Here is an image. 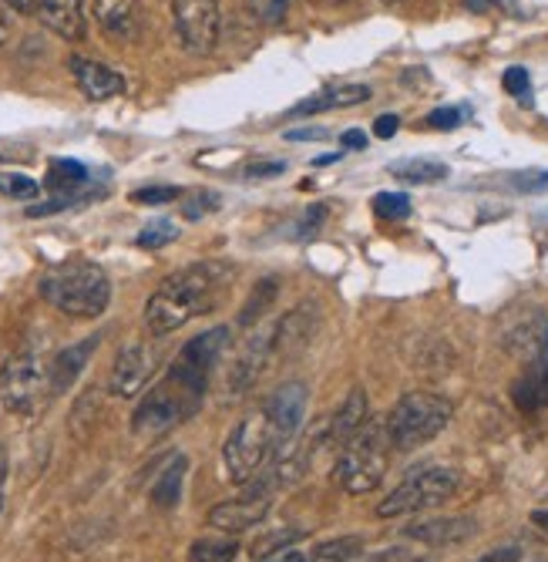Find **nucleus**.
Instances as JSON below:
<instances>
[{"label":"nucleus","instance_id":"50","mask_svg":"<svg viewBox=\"0 0 548 562\" xmlns=\"http://www.w3.org/2000/svg\"><path fill=\"white\" fill-rule=\"evenodd\" d=\"M387 4H397V0H387Z\"/></svg>","mask_w":548,"mask_h":562},{"label":"nucleus","instance_id":"4","mask_svg":"<svg viewBox=\"0 0 548 562\" xmlns=\"http://www.w3.org/2000/svg\"><path fill=\"white\" fill-rule=\"evenodd\" d=\"M452 415L455 404L447 397L434 391H411L390 407V415L384 422H387L390 445L397 451H414L431 438H437L447 428V422H452Z\"/></svg>","mask_w":548,"mask_h":562},{"label":"nucleus","instance_id":"35","mask_svg":"<svg viewBox=\"0 0 548 562\" xmlns=\"http://www.w3.org/2000/svg\"><path fill=\"white\" fill-rule=\"evenodd\" d=\"M307 532H300V529H283V532H276V536H270V539H260L256 546H253V552H256V559H263V555H270V552H276V549H286V546H293V542H300Z\"/></svg>","mask_w":548,"mask_h":562},{"label":"nucleus","instance_id":"8","mask_svg":"<svg viewBox=\"0 0 548 562\" xmlns=\"http://www.w3.org/2000/svg\"><path fill=\"white\" fill-rule=\"evenodd\" d=\"M52 394V378L47 368L41 364L37 353H14L11 361L0 368V404L11 415H34L41 412L44 397Z\"/></svg>","mask_w":548,"mask_h":562},{"label":"nucleus","instance_id":"17","mask_svg":"<svg viewBox=\"0 0 548 562\" xmlns=\"http://www.w3.org/2000/svg\"><path fill=\"white\" fill-rule=\"evenodd\" d=\"M94 21L115 41H135L141 27L138 0H94Z\"/></svg>","mask_w":548,"mask_h":562},{"label":"nucleus","instance_id":"16","mask_svg":"<svg viewBox=\"0 0 548 562\" xmlns=\"http://www.w3.org/2000/svg\"><path fill=\"white\" fill-rule=\"evenodd\" d=\"M98 344H102V337H84L71 347H65L52 364H47V378H52V394H65L78 378L81 371L88 368L91 353L98 350Z\"/></svg>","mask_w":548,"mask_h":562},{"label":"nucleus","instance_id":"34","mask_svg":"<svg viewBox=\"0 0 548 562\" xmlns=\"http://www.w3.org/2000/svg\"><path fill=\"white\" fill-rule=\"evenodd\" d=\"M219 210V195L216 192H195L189 202H182V213L185 220H203L206 213Z\"/></svg>","mask_w":548,"mask_h":562},{"label":"nucleus","instance_id":"10","mask_svg":"<svg viewBox=\"0 0 548 562\" xmlns=\"http://www.w3.org/2000/svg\"><path fill=\"white\" fill-rule=\"evenodd\" d=\"M276 485H279V479L273 475V479L256 482L253 488L242 492L239 498H229V502L216 505L213 513H209V526L219 529V532H246V529L260 526L270 516V508H273Z\"/></svg>","mask_w":548,"mask_h":562},{"label":"nucleus","instance_id":"46","mask_svg":"<svg viewBox=\"0 0 548 562\" xmlns=\"http://www.w3.org/2000/svg\"><path fill=\"white\" fill-rule=\"evenodd\" d=\"M0 4L18 11V14H34L37 18V0H0Z\"/></svg>","mask_w":548,"mask_h":562},{"label":"nucleus","instance_id":"24","mask_svg":"<svg viewBox=\"0 0 548 562\" xmlns=\"http://www.w3.org/2000/svg\"><path fill=\"white\" fill-rule=\"evenodd\" d=\"M390 176L401 182H411V186H434L452 176V169L444 162H431V159H404V162L390 166Z\"/></svg>","mask_w":548,"mask_h":562},{"label":"nucleus","instance_id":"43","mask_svg":"<svg viewBox=\"0 0 548 562\" xmlns=\"http://www.w3.org/2000/svg\"><path fill=\"white\" fill-rule=\"evenodd\" d=\"M323 216H327V206L310 210V213H307V220L300 223V233H296V236H310V233H317V229H320V223H323Z\"/></svg>","mask_w":548,"mask_h":562},{"label":"nucleus","instance_id":"14","mask_svg":"<svg viewBox=\"0 0 548 562\" xmlns=\"http://www.w3.org/2000/svg\"><path fill=\"white\" fill-rule=\"evenodd\" d=\"M276 353V340H273V330H263V334H253L246 340L242 353L236 357V364L229 371V387L232 391H246L260 381V374L266 371L270 357Z\"/></svg>","mask_w":548,"mask_h":562},{"label":"nucleus","instance_id":"7","mask_svg":"<svg viewBox=\"0 0 548 562\" xmlns=\"http://www.w3.org/2000/svg\"><path fill=\"white\" fill-rule=\"evenodd\" d=\"M455 492H458V472L455 469H437V465L418 469L377 505V516L380 519L414 516V513H424V508L447 502Z\"/></svg>","mask_w":548,"mask_h":562},{"label":"nucleus","instance_id":"13","mask_svg":"<svg viewBox=\"0 0 548 562\" xmlns=\"http://www.w3.org/2000/svg\"><path fill=\"white\" fill-rule=\"evenodd\" d=\"M152 374H156V350L145 344H132L115 357L109 387L115 397H135L138 391H145L148 381H152Z\"/></svg>","mask_w":548,"mask_h":562},{"label":"nucleus","instance_id":"25","mask_svg":"<svg viewBox=\"0 0 548 562\" xmlns=\"http://www.w3.org/2000/svg\"><path fill=\"white\" fill-rule=\"evenodd\" d=\"M88 182V169L75 159H55L47 169V189H55L65 199H81L78 189Z\"/></svg>","mask_w":548,"mask_h":562},{"label":"nucleus","instance_id":"1","mask_svg":"<svg viewBox=\"0 0 548 562\" xmlns=\"http://www.w3.org/2000/svg\"><path fill=\"white\" fill-rule=\"evenodd\" d=\"M226 280H229V267L216 260L172 273L169 280H162V286L152 296H148L145 327L156 337H165L185 327L189 321L209 314L226 290Z\"/></svg>","mask_w":548,"mask_h":562},{"label":"nucleus","instance_id":"31","mask_svg":"<svg viewBox=\"0 0 548 562\" xmlns=\"http://www.w3.org/2000/svg\"><path fill=\"white\" fill-rule=\"evenodd\" d=\"M128 199L135 202V206H165V202L182 199V189H175V186H145V189H135Z\"/></svg>","mask_w":548,"mask_h":562},{"label":"nucleus","instance_id":"26","mask_svg":"<svg viewBox=\"0 0 548 562\" xmlns=\"http://www.w3.org/2000/svg\"><path fill=\"white\" fill-rule=\"evenodd\" d=\"M239 546L226 536H206L189 546V562H236Z\"/></svg>","mask_w":548,"mask_h":562},{"label":"nucleus","instance_id":"23","mask_svg":"<svg viewBox=\"0 0 548 562\" xmlns=\"http://www.w3.org/2000/svg\"><path fill=\"white\" fill-rule=\"evenodd\" d=\"M185 469H189V458L175 454L172 462L159 472L156 485H152V502L159 508H175L182 502V482H185Z\"/></svg>","mask_w":548,"mask_h":562},{"label":"nucleus","instance_id":"28","mask_svg":"<svg viewBox=\"0 0 548 562\" xmlns=\"http://www.w3.org/2000/svg\"><path fill=\"white\" fill-rule=\"evenodd\" d=\"M175 239H179V226L172 220H156V223H148L138 233V246L141 249H162V246H169Z\"/></svg>","mask_w":548,"mask_h":562},{"label":"nucleus","instance_id":"42","mask_svg":"<svg viewBox=\"0 0 548 562\" xmlns=\"http://www.w3.org/2000/svg\"><path fill=\"white\" fill-rule=\"evenodd\" d=\"M397 128H401V119H397V115H380V119L374 122V135H377V138H393Z\"/></svg>","mask_w":548,"mask_h":562},{"label":"nucleus","instance_id":"6","mask_svg":"<svg viewBox=\"0 0 548 562\" xmlns=\"http://www.w3.org/2000/svg\"><path fill=\"white\" fill-rule=\"evenodd\" d=\"M276 451L279 445H276V431H273L266 407L256 415H246L222 445V465H226L229 482H239V485L253 482L260 469L266 465V458Z\"/></svg>","mask_w":548,"mask_h":562},{"label":"nucleus","instance_id":"9","mask_svg":"<svg viewBox=\"0 0 548 562\" xmlns=\"http://www.w3.org/2000/svg\"><path fill=\"white\" fill-rule=\"evenodd\" d=\"M172 21L189 55H213L219 44V0H175Z\"/></svg>","mask_w":548,"mask_h":562},{"label":"nucleus","instance_id":"45","mask_svg":"<svg viewBox=\"0 0 548 562\" xmlns=\"http://www.w3.org/2000/svg\"><path fill=\"white\" fill-rule=\"evenodd\" d=\"M286 138L289 142H320V138H327V128H293V132H286Z\"/></svg>","mask_w":548,"mask_h":562},{"label":"nucleus","instance_id":"30","mask_svg":"<svg viewBox=\"0 0 548 562\" xmlns=\"http://www.w3.org/2000/svg\"><path fill=\"white\" fill-rule=\"evenodd\" d=\"M357 552H361V539H333V542H323L310 555V562H351Z\"/></svg>","mask_w":548,"mask_h":562},{"label":"nucleus","instance_id":"44","mask_svg":"<svg viewBox=\"0 0 548 562\" xmlns=\"http://www.w3.org/2000/svg\"><path fill=\"white\" fill-rule=\"evenodd\" d=\"M340 148H351V151H361V148H367V135H364V132H357V128H351V132H343V135H340Z\"/></svg>","mask_w":548,"mask_h":562},{"label":"nucleus","instance_id":"40","mask_svg":"<svg viewBox=\"0 0 548 562\" xmlns=\"http://www.w3.org/2000/svg\"><path fill=\"white\" fill-rule=\"evenodd\" d=\"M475 562H522V549H518V546H502V549L484 552V555L475 559Z\"/></svg>","mask_w":548,"mask_h":562},{"label":"nucleus","instance_id":"19","mask_svg":"<svg viewBox=\"0 0 548 562\" xmlns=\"http://www.w3.org/2000/svg\"><path fill=\"white\" fill-rule=\"evenodd\" d=\"M370 418V404H367V394L361 387H354L351 394H346V401L336 407V415L327 418L330 422V445H343V441H351Z\"/></svg>","mask_w":548,"mask_h":562},{"label":"nucleus","instance_id":"15","mask_svg":"<svg viewBox=\"0 0 548 562\" xmlns=\"http://www.w3.org/2000/svg\"><path fill=\"white\" fill-rule=\"evenodd\" d=\"M68 68H71V75H75L81 94L91 98V101H109V98H115V94L125 91V78H122L118 71H112L109 65H102V61L71 58Z\"/></svg>","mask_w":548,"mask_h":562},{"label":"nucleus","instance_id":"3","mask_svg":"<svg viewBox=\"0 0 548 562\" xmlns=\"http://www.w3.org/2000/svg\"><path fill=\"white\" fill-rule=\"evenodd\" d=\"M390 435L387 422L367 418V425L351 438L343 441L336 451V485L346 495H367L384 482L387 472V458H390Z\"/></svg>","mask_w":548,"mask_h":562},{"label":"nucleus","instance_id":"37","mask_svg":"<svg viewBox=\"0 0 548 562\" xmlns=\"http://www.w3.org/2000/svg\"><path fill=\"white\" fill-rule=\"evenodd\" d=\"M461 122H465L461 109H437L427 115V128H434V132H455Z\"/></svg>","mask_w":548,"mask_h":562},{"label":"nucleus","instance_id":"2","mask_svg":"<svg viewBox=\"0 0 548 562\" xmlns=\"http://www.w3.org/2000/svg\"><path fill=\"white\" fill-rule=\"evenodd\" d=\"M41 296L65 317L94 321L109 311L112 283H109V273L98 263L71 260V263H61L52 273L41 277Z\"/></svg>","mask_w":548,"mask_h":562},{"label":"nucleus","instance_id":"5","mask_svg":"<svg viewBox=\"0 0 548 562\" xmlns=\"http://www.w3.org/2000/svg\"><path fill=\"white\" fill-rule=\"evenodd\" d=\"M203 394H206L203 387H192L189 381H182L169 371L152 391L138 401L135 415H132V431L138 438H159V435L172 431L175 425L189 422L198 412Z\"/></svg>","mask_w":548,"mask_h":562},{"label":"nucleus","instance_id":"20","mask_svg":"<svg viewBox=\"0 0 548 562\" xmlns=\"http://www.w3.org/2000/svg\"><path fill=\"white\" fill-rule=\"evenodd\" d=\"M512 394H515V404L525 415H535V412H541V407H548V347L538 361L518 378Z\"/></svg>","mask_w":548,"mask_h":562},{"label":"nucleus","instance_id":"22","mask_svg":"<svg viewBox=\"0 0 548 562\" xmlns=\"http://www.w3.org/2000/svg\"><path fill=\"white\" fill-rule=\"evenodd\" d=\"M475 532V522L471 519H437V522H421V526H411L408 536L411 539H421L427 546H447V542H461Z\"/></svg>","mask_w":548,"mask_h":562},{"label":"nucleus","instance_id":"47","mask_svg":"<svg viewBox=\"0 0 548 562\" xmlns=\"http://www.w3.org/2000/svg\"><path fill=\"white\" fill-rule=\"evenodd\" d=\"M8 37H11V14H8L4 4H0V47L8 44Z\"/></svg>","mask_w":548,"mask_h":562},{"label":"nucleus","instance_id":"18","mask_svg":"<svg viewBox=\"0 0 548 562\" xmlns=\"http://www.w3.org/2000/svg\"><path fill=\"white\" fill-rule=\"evenodd\" d=\"M84 0H37V18L65 41L84 37Z\"/></svg>","mask_w":548,"mask_h":562},{"label":"nucleus","instance_id":"32","mask_svg":"<svg viewBox=\"0 0 548 562\" xmlns=\"http://www.w3.org/2000/svg\"><path fill=\"white\" fill-rule=\"evenodd\" d=\"M0 192L11 199H37L41 186L24 172H0Z\"/></svg>","mask_w":548,"mask_h":562},{"label":"nucleus","instance_id":"39","mask_svg":"<svg viewBox=\"0 0 548 562\" xmlns=\"http://www.w3.org/2000/svg\"><path fill=\"white\" fill-rule=\"evenodd\" d=\"M512 186L518 192H541V189H548V172H518L512 179Z\"/></svg>","mask_w":548,"mask_h":562},{"label":"nucleus","instance_id":"12","mask_svg":"<svg viewBox=\"0 0 548 562\" xmlns=\"http://www.w3.org/2000/svg\"><path fill=\"white\" fill-rule=\"evenodd\" d=\"M266 415L273 422L276 431V445L286 454L293 448L296 431L304 428V415H307V384L304 381H289L283 387H276V394L266 401Z\"/></svg>","mask_w":548,"mask_h":562},{"label":"nucleus","instance_id":"29","mask_svg":"<svg viewBox=\"0 0 548 562\" xmlns=\"http://www.w3.org/2000/svg\"><path fill=\"white\" fill-rule=\"evenodd\" d=\"M374 213L380 220H408L411 216V199L404 192H377L374 195Z\"/></svg>","mask_w":548,"mask_h":562},{"label":"nucleus","instance_id":"27","mask_svg":"<svg viewBox=\"0 0 548 562\" xmlns=\"http://www.w3.org/2000/svg\"><path fill=\"white\" fill-rule=\"evenodd\" d=\"M273 296H276V280H263V283L253 290V296L246 300L242 314H239V324L246 327V324H253L256 317H263V314H266V306L273 303Z\"/></svg>","mask_w":548,"mask_h":562},{"label":"nucleus","instance_id":"38","mask_svg":"<svg viewBox=\"0 0 548 562\" xmlns=\"http://www.w3.org/2000/svg\"><path fill=\"white\" fill-rule=\"evenodd\" d=\"M286 172V162L273 159V162H253V166H246L242 176L246 179H273V176H283Z\"/></svg>","mask_w":548,"mask_h":562},{"label":"nucleus","instance_id":"33","mask_svg":"<svg viewBox=\"0 0 548 562\" xmlns=\"http://www.w3.org/2000/svg\"><path fill=\"white\" fill-rule=\"evenodd\" d=\"M289 0H249V11L260 24H279L286 18Z\"/></svg>","mask_w":548,"mask_h":562},{"label":"nucleus","instance_id":"48","mask_svg":"<svg viewBox=\"0 0 548 562\" xmlns=\"http://www.w3.org/2000/svg\"><path fill=\"white\" fill-rule=\"evenodd\" d=\"M4 485H8V458L4 448H0V505H4Z\"/></svg>","mask_w":548,"mask_h":562},{"label":"nucleus","instance_id":"36","mask_svg":"<svg viewBox=\"0 0 548 562\" xmlns=\"http://www.w3.org/2000/svg\"><path fill=\"white\" fill-rule=\"evenodd\" d=\"M502 85H505V91L515 94L518 101H528V94H532V78H528V71H525L522 65L509 68L505 78H502Z\"/></svg>","mask_w":548,"mask_h":562},{"label":"nucleus","instance_id":"21","mask_svg":"<svg viewBox=\"0 0 548 562\" xmlns=\"http://www.w3.org/2000/svg\"><path fill=\"white\" fill-rule=\"evenodd\" d=\"M370 98V88L364 85H351V88H336V91H320L307 101H300L289 115L293 119H304V115H320V112H330V109H351V105H364Z\"/></svg>","mask_w":548,"mask_h":562},{"label":"nucleus","instance_id":"41","mask_svg":"<svg viewBox=\"0 0 548 562\" xmlns=\"http://www.w3.org/2000/svg\"><path fill=\"white\" fill-rule=\"evenodd\" d=\"M256 562H310V555L300 552V549H293V546H286V549H276V552L256 559Z\"/></svg>","mask_w":548,"mask_h":562},{"label":"nucleus","instance_id":"11","mask_svg":"<svg viewBox=\"0 0 548 562\" xmlns=\"http://www.w3.org/2000/svg\"><path fill=\"white\" fill-rule=\"evenodd\" d=\"M226 344H229V327H213V330H206V334H198V337H192L182 350H179V357L172 361V374L175 378H182V381H189L192 387H209V374H213V368L219 364V357H222V350H226Z\"/></svg>","mask_w":548,"mask_h":562},{"label":"nucleus","instance_id":"49","mask_svg":"<svg viewBox=\"0 0 548 562\" xmlns=\"http://www.w3.org/2000/svg\"><path fill=\"white\" fill-rule=\"evenodd\" d=\"M532 522H535L541 532H548V513H532Z\"/></svg>","mask_w":548,"mask_h":562}]
</instances>
